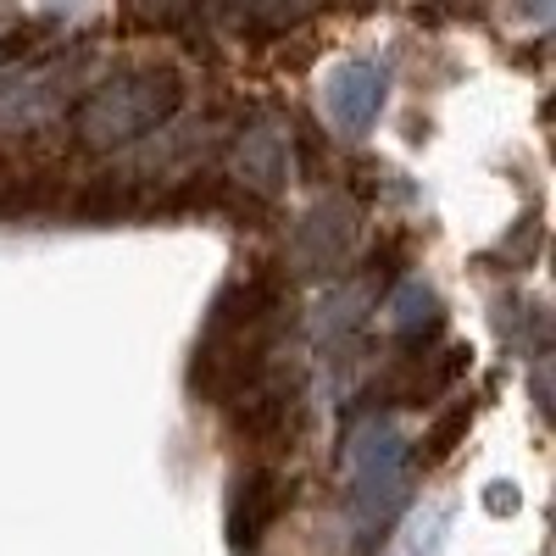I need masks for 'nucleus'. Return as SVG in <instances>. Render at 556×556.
<instances>
[{"label":"nucleus","mask_w":556,"mask_h":556,"mask_svg":"<svg viewBox=\"0 0 556 556\" xmlns=\"http://www.w3.org/2000/svg\"><path fill=\"white\" fill-rule=\"evenodd\" d=\"M362 329H367V290L362 285H340L317 306V340L329 351H351Z\"/></svg>","instance_id":"obj_8"},{"label":"nucleus","mask_w":556,"mask_h":556,"mask_svg":"<svg viewBox=\"0 0 556 556\" xmlns=\"http://www.w3.org/2000/svg\"><path fill=\"white\" fill-rule=\"evenodd\" d=\"M184 101V78L167 62H123L101 84L84 89L73 128L89 151H128L173 123Z\"/></svg>","instance_id":"obj_2"},{"label":"nucleus","mask_w":556,"mask_h":556,"mask_svg":"<svg viewBox=\"0 0 556 556\" xmlns=\"http://www.w3.org/2000/svg\"><path fill=\"white\" fill-rule=\"evenodd\" d=\"M384 312H390V329L406 334V340H424V334L440 329V301L424 278H406V285L384 301Z\"/></svg>","instance_id":"obj_9"},{"label":"nucleus","mask_w":556,"mask_h":556,"mask_svg":"<svg viewBox=\"0 0 556 556\" xmlns=\"http://www.w3.org/2000/svg\"><path fill=\"white\" fill-rule=\"evenodd\" d=\"M351 245H356V206L351 201H334V195L317 201L295 223V240H290V251H295V262L306 273H329L334 262L351 256Z\"/></svg>","instance_id":"obj_5"},{"label":"nucleus","mask_w":556,"mask_h":556,"mask_svg":"<svg viewBox=\"0 0 556 556\" xmlns=\"http://www.w3.org/2000/svg\"><path fill=\"white\" fill-rule=\"evenodd\" d=\"M235 167L256 195H278L290 184V128L278 117H256L235 146Z\"/></svg>","instance_id":"obj_6"},{"label":"nucleus","mask_w":556,"mask_h":556,"mask_svg":"<svg viewBox=\"0 0 556 556\" xmlns=\"http://www.w3.org/2000/svg\"><path fill=\"white\" fill-rule=\"evenodd\" d=\"M406 434L395 417H362L345 440V506L356 529L374 540L406 495Z\"/></svg>","instance_id":"obj_3"},{"label":"nucleus","mask_w":556,"mask_h":556,"mask_svg":"<svg viewBox=\"0 0 556 556\" xmlns=\"http://www.w3.org/2000/svg\"><path fill=\"white\" fill-rule=\"evenodd\" d=\"M285 329V295L267 278L228 285L206 317V334L195 345V384L217 395H240L267 374V356Z\"/></svg>","instance_id":"obj_1"},{"label":"nucleus","mask_w":556,"mask_h":556,"mask_svg":"<svg viewBox=\"0 0 556 556\" xmlns=\"http://www.w3.org/2000/svg\"><path fill=\"white\" fill-rule=\"evenodd\" d=\"M290 479L278 473V468H251L245 479H240V490H235V506H228V529H235V545H256L273 523H278V513L290 506Z\"/></svg>","instance_id":"obj_7"},{"label":"nucleus","mask_w":556,"mask_h":556,"mask_svg":"<svg viewBox=\"0 0 556 556\" xmlns=\"http://www.w3.org/2000/svg\"><path fill=\"white\" fill-rule=\"evenodd\" d=\"M384 96H390V78L379 62H367V56H351L340 62L329 78H323V112H329V123L340 134H367L379 123L384 112Z\"/></svg>","instance_id":"obj_4"}]
</instances>
